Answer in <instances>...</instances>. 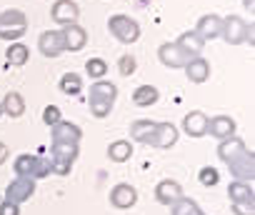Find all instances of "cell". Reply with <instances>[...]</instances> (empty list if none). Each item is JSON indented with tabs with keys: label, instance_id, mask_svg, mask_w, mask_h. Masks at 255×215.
I'll return each instance as SVG.
<instances>
[{
	"label": "cell",
	"instance_id": "19",
	"mask_svg": "<svg viewBox=\"0 0 255 215\" xmlns=\"http://www.w3.org/2000/svg\"><path fill=\"white\" fill-rule=\"evenodd\" d=\"M228 198H230V203L255 205V190H253V183H240V180H233V183L228 185Z\"/></svg>",
	"mask_w": 255,
	"mask_h": 215
},
{
	"label": "cell",
	"instance_id": "8",
	"mask_svg": "<svg viewBox=\"0 0 255 215\" xmlns=\"http://www.w3.org/2000/svg\"><path fill=\"white\" fill-rule=\"evenodd\" d=\"M158 58H160V63H163L165 68H170V70H180V68H185L188 60H190V55L183 53L175 43H163V45L158 48Z\"/></svg>",
	"mask_w": 255,
	"mask_h": 215
},
{
	"label": "cell",
	"instance_id": "10",
	"mask_svg": "<svg viewBox=\"0 0 255 215\" xmlns=\"http://www.w3.org/2000/svg\"><path fill=\"white\" fill-rule=\"evenodd\" d=\"M235 130H238V123H235L230 115L208 118V133H210V138H215V140H220V143L228 140V138H233Z\"/></svg>",
	"mask_w": 255,
	"mask_h": 215
},
{
	"label": "cell",
	"instance_id": "18",
	"mask_svg": "<svg viewBox=\"0 0 255 215\" xmlns=\"http://www.w3.org/2000/svg\"><path fill=\"white\" fill-rule=\"evenodd\" d=\"M178 143V128L173 123H158L155 125V138H153V145L160 148V150H168Z\"/></svg>",
	"mask_w": 255,
	"mask_h": 215
},
{
	"label": "cell",
	"instance_id": "13",
	"mask_svg": "<svg viewBox=\"0 0 255 215\" xmlns=\"http://www.w3.org/2000/svg\"><path fill=\"white\" fill-rule=\"evenodd\" d=\"M60 33H63L65 50H70V53H78V50H83V48H85V43H88V33H85V28H83V25H78V23H73V25H65Z\"/></svg>",
	"mask_w": 255,
	"mask_h": 215
},
{
	"label": "cell",
	"instance_id": "11",
	"mask_svg": "<svg viewBox=\"0 0 255 215\" xmlns=\"http://www.w3.org/2000/svg\"><path fill=\"white\" fill-rule=\"evenodd\" d=\"M138 203V190L128 183H118L113 190H110V205L118 208V210H128Z\"/></svg>",
	"mask_w": 255,
	"mask_h": 215
},
{
	"label": "cell",
	"instance_id": "15",
	"mask_svg": "<svg viewBox=\"0 0 255 215\" xmlns=\"http://www.w3.org/2000/svg\"><path fill=\"white\" fill-rule=\"evenodd\" d=\"M183 130H185L190 138H203V135H208V115L200 113V110H190V113L183 118Z\"/></svg>",
	"mask_w": 255,
	"mask_h": 215
},
{
	"label": "cell",
	"instance_id": "6",
	"mask_svg": "<svg viewBox=\"0 0 255 215\" xmlns=\"http://www.w3.org/2000/svg\"><path fill=\"white\" fill-rule=\"evenodd\" d=\"M50 18L58 23V25H73V23H78V18H80V8H78V3H73V0H55L53 3V8H50Z\"/></svg>",
	"mask_w": 255,
	"mask_h": 215
},
{
	"label": "cell",
	"instance_id": "33",
	"mask_svg": "<svg viewBox=\"0 0 255 215\" xmlns=\"http://www.w3.org/2000/svg\"><path fill=\"white\" fill-rule=\"evenodd\" d=\"M198 180H200L205 188H210V185H218L220 175H218V170H215V168L205 165V168H200V173H198Z\"/></svg>",
	"mask_w": 255,
	"mask_h": 215
},
{
	"label": "cell",
	"instance_id": "39",
	"mask_svg": "<svg viewBox=\"0 0 255 215\" xmlns=\"http://www.w3.org/2000/svg\"><path fill=\"white\" fill-rule=\"evenodd\" d=\"M243 5H245L248 10H253V5H255V0H243Z\"/></svg>",
	"mask_w": 255,
	"mask_h": 215
},
{
	"label": "cell",
	"instance_id": "22",
	"mask_svg": "<svg viewBox=\"0 0 255 215\" xmlns=\"http://www.w3.org/2000/svg\"><path fill=\"white\" fill-rule=\"evenodd\" d=\"M3 115H10V118H20L23 113H25V100H23V95L20 93H15V90H10L5 98H3Z\"/></svg>",
	"mask_w": 255,
	"mask_h": 215
},
{
	"label": "cell",
	"instance_id": "9",
	"mask_svg": "<svg viewBox=\"0 0 255 215\" xmlns=\"http://www.w3.org/2000/svg\"><path fill=\"white\" fill-rule=\"evenodd\" d=\"M38 50L45 58H58L60 53H65V43H63V33L60 30H45L38 38Z\"/></svg>",
	"mask_w": 255,
	"mask_h": 215
},
{
	"label": "cell",
	"instance_id": "5",
	"mask_svg": "<svg viewBox=\"0 0 255 215\" xmlns=\"http://www.w3.org/2000/svg\"><path fill=\"white\" fill-rule=\"evenodd\" d=\"M245 35H248V23L243 18H238V15L223 18V33H220V38L225 43L240 45V43H245Z\"/></svg>",
	"mask_w": 255,
	"mask_h": 215
},
{
	"label": "cell",
	"instance_id": "27",
	"mask_svg": "<svg viewBox=\"0 0 255 215\" xmlns=\"http://www.w3.org/2000/svg\"><path fill=\"white\" fill-rule=\"evenodd\" d=\"M58 85H60V93H65V95H80L83 93V78L78 73H65Z\"/></svg>",
	"mask_w": 255,
	"mask_h": 215
},
{
	"label": "cell",
	"instance_id": "2",
	"mask_svg": "<svg viewBox=\"0 0 255 215\" xmlns=\"http://www.w3.org/2000/svg\"><path fill=\"white\" fill-rule=\"evenodd\" d=\"M28 30V18L23 10L18 8H8L0 13V40L8 43H18V38H23Z\"/></svg>",
	"mask_w": 255,
	"mask_h": 215
},
{
	"label": "cell",
	"instance_id": "32",
	"mask_svg": "<svg viewBox=\"0 0 255 215\" xmlns=\"http://www.w3.org/2000/svg\"><path fill=\"white\" fill-rule=\"evenodd\" d=\"M50 173H53V168H50V158H43V155H38V158H35L33 180H43V178H48Z\"/></svg>",
	"mask_w": 255,
	"mask_h": 215
},
{
	"label": "cell",
	"instance_id": "17",
	"mask_svg": "<svg viewBox=\"0 0 255 215\" xmlns=\"http://www.w3.org/2000/svg\"><path fill=\"white\" fill-rule=\"evenodd\" d=\"M178 198H183V188L178 180H160L155 188V200L160 205H173Z\"/></svg>",
	"mask_w": 255,
	"mask_h": 215
},
{
	"label": "cell",
	"instance_id": "37",
	"mask_svg": "<svg viewBox=\"0 0 255 215\" xmlns=\"http://www.w3.org/2000/svg\"><path fill=\"white\" fill-rule=\"evenodd\" d=\"M233 213H235V215H255V205H245V203H233Z\"/></svg>",
	"mask_w": 255,
	"mask_h": 215
},
{
	"label": "cell",
	"instance_id": "26",
	"mask_svg": "<svg viewBox=\"0 0 255 215\" xmlns=\"http://www.w3.org/2000/svg\"><path fill=\"white\" fill-rule=\"evenodd\" d=\"M35 158L38 155H30V153H23L13 160V170L18 178H30L33 180V170H35Z\"/></svg>",
	"mask_w": 255,
	"mask_h": 215
},
{
	"label": "cell",
	"instance_id": "34",
	"mask_svg": "<svg viewBox=\"0 0 255 215\" xmlns=\"http://www.w3.org/2000/svg\"><path fill=\"white\" fill-rule=\"evenodd\" d=\"M60 120H63V113H60L58 105H48L45 110H43V123H45L48 128H53V125L60 123Z\"/></svg>",
	"mask_w": 255,
	"mask_h": 215
},
{
	"label": "cell",
	"instance_id": "36",
	"mask_svg": "<svg viewBox=\"0 0 255 215\" xmlns=\"http://www.w3.org/2000/svg\"><path fill=\"white\" fill-rule=\"evenodd\" d=\"M0 215H20V205L3 200V203H0Z\"/></svg>",
	"mask_w": 255,
	"mask_h": 215
},
{
	"label": "cell",
	"instance_id": "20",
	"mask_svg": "<svg viewBox=\"0 0 255 215\" xmlns=\"http://www.w3.org/2000/svg\"><path fill=\"white\" fill-rule=\"evenodd\" d=\"M175 45H178L183 53H188L190 58H198V55L203 53V48H205V40H203L195 30H185V33L175 40Z\"/></svg>",
	"mask_w": 255,
	"mask_h": 215
},
{
	"label": "cell",
	"instance_id": "7",
	"mask_svg": "<svg viewBox=\"0 0 255 215\" xmlns=\"http://www.w3.org/2000/svg\"><path fill=\"white\" fill-rule=\"evenodd\" d=\"M33 195H35V180H30V178H15L5 188V200L8 203H15V205L30 200Z\"/></svg>",
	"mask_w": 255,
	"mask_h": 215
},
{
	"label": "cell",
	"instance_id": "24",
	"mask_svg": "<svg viewBox=\"0 0 255 215\" xmlns=\"http://www.w3.org/2000/svg\"><path fill=\"white\" fill-rule=\"evenodd\" d=\"M108 158L113 163H125V160H130L133 158V145L130 140H115L108 145Z\"/></svg>",
	"mask_w": 255,
	"mask_h": 215
},
{
	"label": "cell",
	"instance_id": "38",
	"mask_svg": "<svg viewBox=\"0 0 255 215\" xmlns=\"http://www.w3.org/2000/svg\"><path fill=\"white\" fill-rule=\"evenodd\" d=\"M8 158H10V150H8V145H5V143H0V165H3Z\"/></svg>",
	"mask_w": 255,
	"mask_h": 215
},
{
	"label": "cell",
	"instance_id": "25",
	"mask_svg": "<svg viewBox=\"0 0 255 215\" xmlns=\"http://www.w3.org/2000/svg\"><path fill=\"white\" fill-rule=\"evenodd\" d=\"M28 58H30V50H28L25 43H10V48H8V53H5L8 65H13V68H23V65L28 63Z\"/></svg>",
	"mask_w": 255,
	"mask_h": 215
},
{
	"label": "cell",
	"instance_id": "31",
	"mask_svg": "<svg viewBox=\"0 0 255 215\" xmlns=\"http://www.w3.org/2000/svg\"><path fill=\"white\" fill-rule=\"evenodd\" d=\"M135 70H138V60H135L133 55H120V58H118V73H120L123 78H130Z\"/></svg>",
	"mask_w": 255,
	"mask_h": 215
},
{
	"label": "cell",
	"instance_id": "4",
	"mask_svg": "<svg viewBox=\"0 0 255 215\" xmlns=\"http://www.w3.org/2000/svg\"><path fill=\"white\" fill-rule=\"evenodd\" d=\"M228 168H230V173H233V178L235 180H240V183H253V178H255V158H253V150H243V153H238L230 163H225Z\"/></svg>",
	"mask_w": 255,
	"mask_h": 215
},
{
	"label": "cell",
	"instance_id": "28",
	"mask_svg": "<svg viewBox=\"0 0 255 215\" xmlns=\"http://www.w3.org/2000/svg\"><path fill=\"white\" fill-rule=\"evenodd\" d=\"M50 158H60V160L75 163V158H78V145H75V143H53V145H50Z\"/></svg>",
	"mask_w": 255,
	"mask_h": 215
},
{
	"label": "cell",
	"instance_id": "29",
	"mask_svg": "<svg viewBox=\"0 0 255 215\" xmlns=\"http://www.w3.org/2000/svg\"><path fill=\"white\" fill-rule=\"evenodd\" d=\"M170 208H173V215H205L193 198H178Z\"/></svg>",
	"mask_w": 255,
	"mask_h": 215
},
{
	"label": "cell",
	"instance_id": "16",
	"mask_svg": "<svg viewBox=\"0 0 255 215\" xmlns=\"http://www.w3.org/2000/svg\"><path fill=\"white\" fill-rule=\"evenodd\" d=\"M183 70H185L188 80L195 83V85H200V83H205V80L210 78V63H208L205 58H200V55H198V58H190Z\"/></svg>",
	"mask_w": 255,
	"mask_h": 215
},
{
	"label": "cell",
	"instance_id": "30",
	"mask_svg": "<svg viewBox=\"0 0 255 215\" xmlns=\"http://www.w3.org/2000/svg\"><path fill=\"white\" fill-rule=\"evenodd\" d=\"M85 73L93 78V83H95V80H103V78L108 75V63H105L103 58H90V60L85 63Z\"/></svg>",
	"mask_w": 255,
	"mask_h": 215
},
{
	"label": "cell",
	"instance_id": "40",
	"mask_svg": "<svg viewBox=\"0 0 255 215\" xmlns=\"http://www.w3.org/2000/svg\"><path fill=\"white\" fill-rule=\"evenodd\" d=\"M0 118H3V105H0Z\"/></svg>",
	"mask_w": 255,
	"mask_h": 215
},
{
	"label": "cell",
	"instance_id": "1",
	"mask_svg": "<svg viewBox=\"0 0 255 215\" xmlns=\"http://www.w3.org/2000/svg\"><path fill=\"white\" fill-rule=\"evenodd\" d=\"M118 98V88L110 80H95L90 85V98H88V108L95 118H108L113 105Z\"/></svg>",
	"mask_w": 255,
	"mask_h": 215
},
{
	"label": "cell",
	"instance_id": "12",
	"mask_svg": "<svg viewBox=\"0 0 255 215\" xmlns=\"http://www.w3.org/2000/svg\"><path fill=\"white\" fill-rule=\"evenodd\" d=\"M195 33H198L205 43H208V40L220 38V33H223V18H220V15H215V13L203 15V18L198 20V25H195Z\"/></svg>",
	"mask_w": 255,
	"mask_h": 215
},
{
	"label": "cell",
	"instance_id": "23",
	"mask_svg": "<svg viewBox=\"0 0 255 215\" xmlns=\"http://www.w3.org/2000/svg\"><path fill=\"white\" fill-rule=\"evenodd\" d=\"M160 100V90L155 88V85H140V88H135V93H133V103L138 105V108H150V105H155Z\"/></svg>",
	"mask_w": 255,
	"mask_h": 215
},
{
	"label": "cell",
	"instance_id": "21",
	"mask_svg": "<svg viewBox=\"0 0 255 215\" xmlns=\"http://www.w3.org/2000/svg\"><path fill=\"white\" fill-rule=\"evenodd\" d=\"M155 120H135L130 125V138L138 140V143H145V145H153V138H155Z\"/></svg>",
	"mask_w": 255,
	"mask_h": 215
},
{
	"label": "cell",
	"instance_id": "35",
	"mask_svg": "<svg viewBox=\"0 0 255 215\" xmlns=\"http://www.w3.org/2000/svg\"><path fill=\"white\" fill-rule=\"evenodd\" d=\"M50 168L55 175H68L73 170V163L70 160H60V158H50Z\"/></svg>",
	"mask_w": 255,
	"mask_h": 215
},
{
	"label": "cell",
	"instance_id": "3",
	"mask_svg": "<svg viewBox=\"0 0 255 215\" xmlns=\"http://www.w3.org/2000/svg\"><path fill=\"white\" fill-rule=\"evenodd\" d=\"M108 30H110L113 38H118V40L125 43V45H130V43H135V40L140 38V25H138V20L130 18V15H123V13H118V15H113V18L108 20Z\"/></svg>",
	"mask_w": 255,
	"mask_h": 215
},
{
	"label": "cell",
	"instance_id": "14",
	"mask_svg": "<svg viewBox=\"0 0 255 215\" xmlns=\"http://www.w3.org/2000/svg\"><path fill=\"white\" fill-rule=\"evenodd\" d=\"M50 135H53V143H80L83 138V130L75 125V123H68V120H60L50 128Z\"/></svg>",
	"mask_w": 255,
	"mask_h": 215
}]
</instances>
